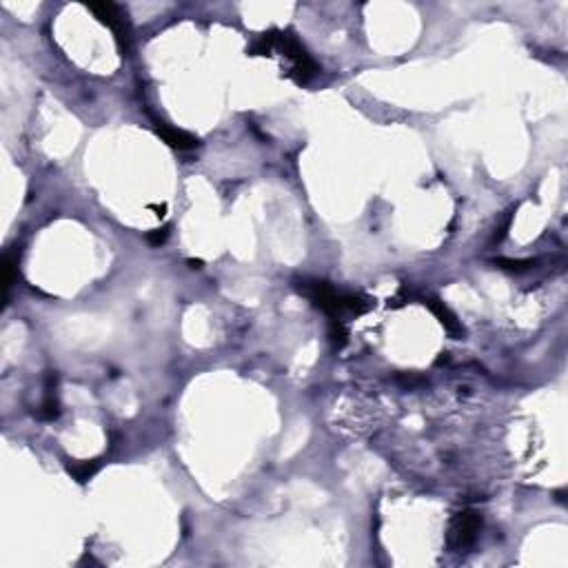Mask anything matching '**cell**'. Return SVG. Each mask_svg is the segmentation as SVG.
I'll return each instance as SVG.
<instances>
[{
  "mask_svg": "<svg viewBox=\"0 0 568 568\" xmlns=\"http://www.w3.org/2000/svg\"><path fill=\"white\" fill-rule=\"evenodd\" d=\"M156 131H158V136L169 144V147L178 149V151H191V149L200 147L198 136L189 134V131H184V129H176V127H169L165 122L156 120Z\"/></svg>",
  "mask_w": 568,
  "mask_h": 568,
  "instance_id": "5b68a950",
  "label": "cell"
},
{
  "mask_svg": "<svg viewBox=\"0 0 568 568\" xmlns=\"http://www.w3.org/2000/svg\"><path fill=\"white\" fill-rule=\"evenodd\" d=\"M167 238H169V231H167V227H165V229H153V231H149V233H147V242H149L151 246H160V244H165V242H167Z\"/></svg>",
  "mask_w": 568,
  "mask_h": 568,
  "instance_id": "30bf717a",
  "label": "cell"
},
{
  "mask_svg": "<svg viewBox=\"0 0 568 568\" xmlns=\"http://www.w3.org/2000/svg\"><path fill=\"white\" fill-rule=\"evenodd\" d=\"M482 529V517L475 511H462L453 519H450L448 526V546L455 550H464L475 544L477 533Z\"/></svg>",
  "mask_w": 568,
  "mask_h": 568,
  "instance_id": "277c9868",
  "label": "cell"
},
{
  "mask_svg": "<svg viewBox=\"0 0 568 568\" xmlns=\"http://www.w3.org/2000/svg\"><path fill=\"white\" fill-rule=\"evenodd\" d=\"M251 53L253 56L280 53L282 58H286V61L291 63L286 76L294 82H298V84L311 82L317 76V71H320V67L315 65L313 58L307 53V49L300 45V40L294 34H289V32H275V29H273V32L262 34L251 45Z\"/></svg>",
  "mask_w": 568,
  "mask_h": 568,
  "instance_id": "6da1fadb",
  "label": "cell"
},
{
  "mask_svg": "<svg viewBox=\"0 0 568 568\" xmlns=\"http://www.w3.org/2000/svg\"><path fill=\"white\" fill-rule=\"evenodd\" d=\"M298 291L307 296L317 309H322L331 320H340L344 315H362L369 311V304L358 296L342 294L336 286H331L324 280H302Z\"/></svg>",
  "mask_w": 568,
  "mask_h": 568,
  "instance_id": "7a4b0ae2",
  "label": "cell"
},
{
  "mask_svg": "<svg viewBox=\"0 0 568 568\" xmlns=\"http://www.w3.org/2000/svg\"><path fill=\"white\" fill-rule=\"evenodd\" d=\"M149 209H153L158 217H165V213H167V205H149Z\"/></svg>",
  "mask_w": 568,
  "mask_h": 568,
  "instance_id": "8fae6325",
  "label": "cell"
},
{
  "mask_svg": "<svg viewBox=\"0 0 568 568\" xmlns=\"http://www.w3.org/2000/svg\"><path fill=\"white\" fill-rule=\"evenodd\" d=\"M89 9L94 11V16L107 25L111 32H113V38L118 42V49L122 56H127L129 51V45H131V32H129V23H127V13L113 3H91Z\"/></svg>",
  "mask_w": 568,
  "mask_h": 568,
  "instance_id": "3957f363",
  "label": "cell"
},
{
  "mask_svg": "<svg viewBox=\"0 0 568 568\" xmlns=\"http://www.w3.org/2000/svg\"><path fill=\"white\" fill-rule=\"evenodd\" d=\"M51 380H53V377L49 375V384H47L45 400H42L40 411H38V417H40V419H45V422H53L58 415H61V404H58L56 386H51Z\"/></svg>",
  "mask_w": 568,
  "mask_h": 568,
  "instance_id": "52a82bcc",
  "label": "cell"
},
{
  "mask_svg": "<svg viewBox=\"0 0 568 568\" xmlns=\"http://www.w3.org/2000/svg\"><path fill=\"white\" fill-rule=\"evenodd\" d=\"M189 265H191L194 269H200L202 267V260H189Z\"/></svg>",
  "mask_w": 568,
  "mask_h": 568,
  "instance_id": "7c38bea8",
  "label": "cell"
},
{
  "mask_svg": "<svg viewBox=\"0 0 568 568\" xmlns=\"http://www.w3.org/2000/svg\"><path fill=\"white\" fill-rule=\"evenodd\" d=\"M67 471L74 475V479L78 482H87V479H91L98 471V460H84V462H74L67 466Z\"/></svg>",
  "mask_w": 568,
  "mask_h": 568,
  "instance_id": "ba28073f",
  "label": "cell"
},
{
  "mask_svg": "<svg viewBox=\"0 0 568 568\" xmlns=\"http://www.w3.org/2000/svg\"><path fill=\"white\" fill-rule=\"evenodd\" d=\"M495 265L500 269H506V271H526L531 267H535V260H508V258H500L495 260Z\"/></svg>",
  "mask_w": 568,
  "mask_h": 568,
  "instance_id": "9c48e42d",
  "label": "cell"
},
{
  "mask_svg": "<svg viewBox=\"0 0 568 568\" xmlns=\"http://www.w3.org/2000/svg\"><path fill=\"white\" fill-rule=\"evenodd\" d=\"M424 304L427 307L435 313V317L440 320L442 322V327L450 333V336H455V338H460V336H464V329H462V324L457 322V317L450 313L446 307H444V302H440L438 298H424Z\"/></svg>",
  "mask_w": 568,
  "mask_h": 568,
  "instance_id": "8992f818",
  "label": "cell"
}]
</instances>
